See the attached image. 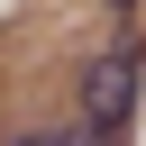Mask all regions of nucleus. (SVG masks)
I'll return each mask as SVG.
<instances>
[{
    "label": "nucleus",
    "mask_w": 146,
    "mask_h": 146,
    "mask_svg": "<svg viewBox=\"0 0 146 146\" xmlns=\"http://www.w3.org/2000/svg\"><path fill=\"white\" fill-rule=\"evenodd\" d=\"M137 110H146V46H100L82 64V82H73V128H55L46 146H64V137H128Z\"/></svg>",
    "instance_id": "f257e3e1"
},
{
    "label": "nucleus",
    "mask_w": 146,
    "mask_h": 146,
    "mask_svg": "<svg viewBox=\"0 0 146 146\" xmlns=\"http://www.w3.org/2000/svg\"><path fill=\"white\" fill-rule=\"evenodd\" d=\"M100 9H110L119 27H146V0H100Z\"/></svg>",
    "instance_id": "f03ea898"
}]
</instances>
